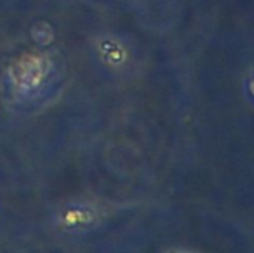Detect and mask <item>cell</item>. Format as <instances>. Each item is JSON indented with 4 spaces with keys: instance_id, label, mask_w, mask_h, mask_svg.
<instances>
[{
    "instance_id": "cell-1",
    "label": "cell",
    "mask_w": 254,
    "mask_h": 253,
    "mask_svg": "<svg viewBox=\"0 0 254 253\" xmlns=\"http://www.w3.org/2000/svg\"><path fill=\"white\" fill-rule=\"evenodd\" d=\"M95 224V215L85 209H70L60 215L58 225L65 233H83Z\"/></svg>"
}]
</instances>
